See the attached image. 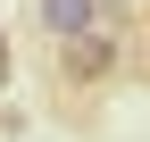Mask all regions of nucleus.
Masks as SVG:
<instances>
[{"mask_svg": "<svg viewBox=\"0 0 150 142\" xmlns=\"http://www.w3.org/2000/svg\"><path fill=\"white\" fill-rule=\"evenodd\" d=\"M117 67H125V50H117V33H108V25H100V33H75V42H59V84H67V92H100Z\"/></svg>", "mask_w": 150, "mask_h": 142, "instance_id": "obj_1", "label": "nucleus"}, {"mask_svg": "<svg viewBox=\"0 0 150 142\" xmlns=\"http://www.w3.org/2000/svg\"><path fill=\"white\" fill-rule=\"evenodd\" d=\"M33 17H42L50 42H75V33H100L108 25V0H33Z\"/></svg>", "mask_w": 150, "mask_h": 142, "instance_id": "obj_2", "label": "nucleus"}, {"mask_svg": "<svg viewBox=\"0 0 150 142\" xmlns=\"http://www.w3.org/2000/svg\"><path fill=\"white\" fill-rule=\"evenodd\" d=\"M8 75H17V67H8V33H0V84H8Z\"/></svg>", "mask_w": 150, "mask_h": 142, "instance_id": "obj_3", "label": "nucleus"}]
</instances>
